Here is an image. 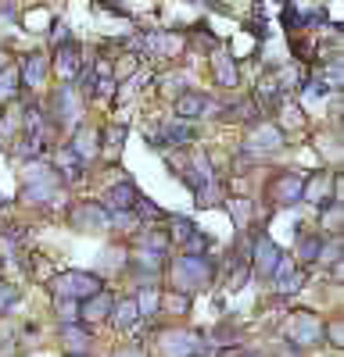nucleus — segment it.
Masks as SVG:
<instances>
[{
  "mask_svg": "<svg viewBox=\"0 0 344 357\" xmlns=\"http://www.w3.org/2000/svg\"><path fill=\"white\" fill-rule=\"evenodd\" d=\"M126 268H129V275H136L140 282H155V279L165 272V254L136 247V254L126 261Z\"/></svg>",
  "mask_w": 344,
  "mask_h": 357,
  "instance_id": "f3484780",
  "label": "nucleus"
},
{
  "mask_svg": "<svg viewBox=\"0 0 344 357\" xmlns=\"http://www.w3.org/2000/svg\"><path fill=\"white\" fill-rule=\"evenodd\" d=\"M212 75H215V86H222V89H237V86H241V68H237V57L229 54L222 43L212 50Z\"/></svg>",
  "mask_w": 344,
  "mask_h": 357,
  "instance_id": "aec40b11",
  "label": "nucleus"
},
{
  "mask_svg": "<svg viewBox=\"0 0 344 357\" xmlns=\"http://www.w3.org/2000/svg\"><path fill=\"white\" fill-rule=\"evenodd\" d=\"M108 318H111V325H115L119 333H129V329H136V321H140L136 301H133V296H122V301H115Z\"/></svg>",
  "mask_w": 344,
  "mask_h": 357,
  "instance_id": "a878e982",
  "label": "nucleus"
},
{
  "mask_svg": "<svg viewBox=\"0 0 344 357\" xmlns=\"http://www.w3.org/2000/svg\"><path fill=\"white\" fill-rule=\"evenodd\" d=\"M111 304H115V296L108 289H97L90 296H83V301H79V321H90V325L104 321L111 314Z\"/></svg>",
  "mask_w": 344,
  "mask_h": 357,
  "instance_id": "4be33fe9",
  "label": "nucleus"
},
{
  "mask_svg": "<svg viewBox=\"0 0 344 357\" xmlns=\"http://www.w3.org/2000/svg\"><path fill=\"white\" fill-rule=\"evenodd\" d=\"M133 243L136 247H143V250H158V254H169V232H162V229H148V225H136L133 229Z\"/></svg>",
  "mask_w": 344,
  "mask_h": 357,
  "instance_id": "bb28decb",
  "label": "nucleus"
},
{
  "mask_svg": "<svg viewBox=\"0 0 344 357\" xmlns=\"http://www.w3.org/2000/svg\"><path fill=\"white\" fill-rule=\"evenodd\" d=\"M287 343L298 350H315L323 347V318L312 311H294L287 321Z\"/></svg>",
  "mask_w": 344,
  "mask_h": 357,
  "instance_id": "6e6552de",
  "label": "nucleus"
},
{
  "mask_svg": "<svg viewBox=\"0 0 344 357\" xmlns=\"http://www.w3.org/2000/svg\"><path fill=\"white\" fill-rule=\"evenodd\" d=\"M165 222L172 225V232H169V240H180V243H183L187 236H190V232L197 229V225H194V218H187V215H169Z\"/></svg>",
  "mask_w": 344,
  "mask_h": 357,
  "instance_id": "72a5a7b5",
  "label": "nucleus"
},
{
  "mask_svg": "<svg viewBox=\"0 0 344 357\" xmlns=\"http://www.w3.org/2000/svg\"><path fill=\"white\" fill-rule=\"evenodd\" d=\"M111 357H148V354H143L140 347H126V350H115Z\"/></svg>",
  "mask_w": 344,
  "mask_h": 357,
  "instance_id": "c03bdc74",
  "label": "nucleus"
},
{
  "mask_svg": "<svg viewBox=\"0 0 344 357\" xmlns=\"http://www.w3.org/2000/svg\"><path fill=\"white\" fill-rule=\"evenodd\" d=\"M18 350H22L18 329L8 321H0V357H18Z\"/></svg>",
  "mask_w": 344,
  "mask_h": 357,
  "instance_id": "473e14b6",
  "label": "nucleus"
},
{
  "mask_svg": "<svg viewBox=\"0 0 344 357\" xmlns=\"http://www.w3.org/2000/svg\"><path fill=\"white\" fill-rule=\"evenodd\" d=\"M234 357H266V354H262V350H237Z\"/></svg>",
  "mask_w": 344,
  "mask_h": 357,
  "instance_id": "de8ad7c7",
  "label": "nucleus"
},
{
  "mask_svg": "<svg viewBox=\"0 0 344 357\" xmlns=\"http://www.w3.org/2000/svg\"><path fill=\"white\" fill-rule=\"evenodd\" d=\"M298 93H301L305 104H323V100L334 93V86H330L320 72H315V75H305V82L298 86Z\"/></svg>",
  "mask_w": 344,
  "mask_h": 357,
  "instance_id": "c85d7f7f",
  "label": "nucleus"
},
{
  "mask_svg": "<svg viewBox=\"0 0 344 357\" xmlns=\"http://www.w3.org/2000/svg\"><path fill=\"white\" fill-rule=\"evenodd\" d=\"M65 190H69V183L50 161L36 158L33 165H25V172H22V200L25 204L40 207V211H50V207L65 204Z\"/></svg>",
  "mask_w": 344,
  "mask_h": 357,
  "instance_id": "f257e3e1",
  "label": "nucleus"
},
{
  "mask_svg": "<svg viewBox=\"0 0 344 357\" xmlns=\"http://www.w3.org/2000/svg\"><path fill=\"white\" fill-rule=\"evenodd\" d=\"M323 340L334 347V350H341L344 347V333H341V318H330V321H323Z\"/></svg>",
  "mask_w": 344,
  "mask_h": 357,
  "instance_id": "58836bf2",
  "label": "nucleus"
},
{
  "mask_svg": "<svg viewBox=\"0 0 344 357\" xmlns=\"http://www.w3.org/2000/svg\"><path fill=\"white\" fill-rule=\"evenodd\" d=\"M69 357H86V354H69Z\"/></svg>",
  "mask_w": 344,
  "mask_h": 357,
  "instance_id": "09e8293b",
  "label": "nucleus"
},
{
  "mask_svg": "<svg viewBox=\"0 0 344 357\" xmlns=\"http://www.w3.org/2000/svg\"><path fill=\"white\" fill-rule=\"evenodd\" d=\"M101 8H108V11H115V15H126V8L119 4V0H97Z\"/></svg>",
  "mask_w": 344,
  "mask_h": 357,
  "instance_id": "a18cd8bd",
  "label": "nucleus"
},
{
  "mask_svg": "<svg viewBox=\"0 0 344 357\" xmlns=\"http://www.w3.org/2000/svg\"><path fill=\"white\" fill-rule=\"evenodd\" d=\"M158 314H190V293H180V289H162V307Z\"/></svg>",
  "mask_w": 344,
  "mask_h": 357,
  "instance_id": "2f4dec72",
  "label": "nucleus"
},
{
  "mask_svg": "<svg viewBox=\"0 0 344 357\" xmlns=\"http://www.w3.org/2000/svg\"><path fill=\"white\" fill-rule=\"evenodd\" d=\"M180 175H183V183L190 186V193H194V204H197V207H215V204L222 200L219 183H215L212 158H208L205 151H194V154H190V161L180 168Z\"/></svg>",
  "mask_w": 344,
  "mask_h": 357,
  "instance_id": "7ed1b4c3",
  "label": "nucleus"
},
{
  "mask_svg": "<svg viewBox=\"0 0 344 357\" xmlns=\"http://www.w3.org/2000/svg\"><path fill=\"white\" fill-rule=\"evenodd\" d=\"M54 311H57V321H62V325L79 321V304H76V301H65V296H54Z\"/></svg>",
  "mask_w": 344,
  "mask_h": 357,
  "instance_id": "e433bc0d",
  "label": "nucleus"
},
{
  "mask_svg": "<svg viewBox=\"0 0 344 357\" xmlns=\"http://www.w3.org/2000/svg\"><path fill=\"white\" fill-rule=\"evenodd\" d=\"M83 47L69 36V40H62L57 43V50H54V72L62 75V79H69V82H76V75H79V68H83Z\"/></svg>",
  "mask_w": 344,
  "mask_h": 357,
  "instance_id": "a211bd4d",
  "label": "nucleus"
},
{
  "mask_svg": "<svg viewBox=\"0 0 344 357\" xmlns=\"http://www.w3.org/2000/svg\"><path fill=\"white\" fill-rule=\"evenodd\" d=\"M334 193H341L337 172H308L305 175V183H301V200L305 204H320V200H327Z\"/></svg>",
  "mask_w": 344,
  "mask_h": 357,
  "instance_id": "2eb2a0df",
  "label": "nucleus"
},
{
  "mask_svg": "<svg viewBox=\"0 0 344 357\" xmlns=\"http://www.w3.org/2000/svg\"><path fill=\"white\" fill-rule=\"evenodd\" d=\"M0 15H4V18H18V11H15L11 0H4V4H0Z\"/></svg>",
  "mask_w": 344,
  "mask_h": 357,
  "instance_id": "49530a36",
  "label": "nucleus"
},
{
  "mask_svg": "<svg viewBox=\"0 0 344 357\" xmlns=\"http://www.w3.org/2000/svg\"><path fill=\"white\" fill-rule=\"evenodd\" d=\"M136 301V311L143 321H155L158 318V307H162V286L158 282H140V293L133 296Z\"/></svg>",
  "mask_w": 344,
  "mask_h": 357,
  "instance_id": "393cba45",
  "label": "nucleus"
},
{
  "mask_svg": "<svg viewBox=\"0 0 344 357\" xmlns=\"http://www.w3.org/2000/svg\"><path fill=\"white\" fill-rule=\"evenodd\" d=\"M47 75H50V57H47V54L33 50V54L22 57V65H18L22 89H40V86H47Z\"/></svg>",
  "mask_w": 344,
  "mask_h": 357,
  "instance_id": "6ab92c4d",
  "label": "nucleus"
},
{
  "mask_svg": "<svg viewBox=\"0 0 344 357\" xmlns=\"http://www.w3.org/2000/svg\"><path fill=\"white\" fill-rule=\"evenodd\" d=\"M269 282H273L276 296H294V293L305 286V264H298L294 257L280 254V261H276V268H273Z\"/></svg>",
  "mask_w": 344,
  "mask_h": 357,
  "instance_id": "f8f14e48",
  "label": "nucleus"
},
{
  "mask_svg": "<svg viewBox=\"0 0 344 357\" xmlns=\"http://www.w3.org/2000/svg\"><path fill=\"white\" fill-rule=\"evenodd\" d=\"M320 250H323V232H298V243H294L298 264H315Z\"/></svg>",
  "mask_w": 344,
  "mask_h": 357,
  "instance_id": "cd10ccee",
  "label": "nucleus"
},
{
  "mask_svg": "<svg viewBox=\"0 0 344 357\" xmlns=\"http://www.w3.org/2000/svg\"><path fill=\"white\" fill-rule=\"evenodd\" d=\"M258 114H262V111H258V104H255V100L219 104V118H226V122H255Z\"/></svg>",
  "mask_w": 344,
  "mask_h": 357,
  "instance_id": "c756f323",
  "label": "nucleus"
},
{
  "mask_svg": "<svg viewBox=\"0 0 344 357\" xmlns=\"http://www.w3.org/2000/svg\"><path fill=\"white\" fill-rule=\"evenodd\" d=\"M47 111V118H50V126L57 129V132H72L79 122H83V93L76 89V82H69V79H62V86L50 93V104L43 107Z\"/></svg>",
  "mask_w": 344,
  "mask_h": 357,
  "instance_id": "20e7f679",
  "label": "nucleus"
},
{
  "mask_svg": "<svg viewBox=\"0 0 344 357\" xmlns=\"http://www.w3.org/2000/svg\"><path fill=\"white\" fill-rule=\"evenodd\" d=\"M101 139H108V143H104L108 151H119V146L126 143V126H108V129H101Z\"/></svg>",
  "mask_w": 344,
  "mask_h": 357,
  "instance_id": "ea45409f",
  "label": "nucleus"
},
{
  "mask_svg": "<svg viewBox=\"0 0 344 357\" xmlns=\"http://www.w3.org/2000/svg\"><path fill=\"white\" fill-rule=\"evenodd\" d=\"M18 301V286H11V282H0V314H4L11 304Z\"/></svg>",
  "mask_w": 344,
  "mask_h": 357,
  "instance_id": "79ce46f5",
  "label": "nucleus"
},
{
  "mask_svg": "<svg viewBox=\"0 0 344 357\" xmlns=\"http://www.w3.org/2000/svg\"><path fill=\"white\" fill-rule=\"evenodd\" d=\"M287 146V132L276 126V122H251V132L244 136V143H241V154L244 158H251V161H266V158H273V154H280Z\"/></svg>",
  "mask_w": 344,
  "mask_h": 357,
  "instance_id": "39448f33",
  "label": "nucleus"
},
{
  "mask_svg": "<svg viewBox=\"0 0 344 357\" xmlns=\"http://www.w3.org/2000/svg\"><path fill=\"white\" fill-rule=\"evenodd\" d=\"M18 93H22V79H18V68L0 65V107H8L11 100H18Z\"/></svg>",
  "mask_w": 344,
  "mask_h": 357,
  "instance_id": "7c9ffc66",
  "label": "nucleus"
},
{
  "mask_svg": "<svg viewBox=\"0 0 344 357\" xmlns=\"http://www.w3.org/2000/svg\"><path fill=\"white\" fill-rule=\"evenodd\" d=\"M301 183H305V172L298 168H280L266 178V197L269 207H291L301 204Z\"/></svg>",
  "mask_w": 344,
  "mask_h": 357,
  "instance_id": "0eeeda50",
  "label": "nucleus"
},
{
  "mask_svg": "<svg viewBox=\"0 0 344 357\" xmlns=\"http://www.w3.org/2000/svg\"><path fill=\"white\" fill-rule=\"evenodd\" d=\"M283 100H287V93H283V86L276 82V75L269 68L262 79H258V86H255V104H258V111H276Z\"/></svg>",
  "mask_w": 344,
  "mask_h": 357,
  "instance_id": "5701e85b",
  "label": "nucleus"
},
{
  "mask_svg": "<svg viewBox=\"0 0 344 357\" xmlns=\"http://www.w3.org/2000/svg\"><path fill=\"white\" fill-rule=\"evenodd\" d=\"M283 25L291 29V33H298V29H305V18H301V11L287 4V8H283Z\"/></svg>",
  "mask_w": 344,
  "mask_h": 357,
  "instance_id": "37998d69",
  "label": "nucleus"
},
{
  "mask_svg": "<svg viewBox=\"0 0 344 357\" xmlns=\"http://www.w3.org/2000/svg\"><path fill=\"white\" fill-rule=\"evenodd\" d=\"M54 18H50V11L47 8H36V11H29V15H22V25L29 29V33H47L43 25H50Z\"/></svg>",
  "mask_w": 344,
  "mask_h": 357,
  "instance_id": "f704fd0d",
  "label": "nucleus"
},
{
  "mask_svg": "<svg viewBox=\"0 0 344 357\" xmlns=\"http://www.w3.org/2000/svg\"><path fill=\"white\" fill-rule=\"evenodd\" d=\"M69 225L79 232H104L108 229V207L101 200H79L69 211Z\"/></svg>",
  "mask_w": 344,
  "mask_h": 357,
  "instance_id": "ddd939ff",
  "label": "nucleus"
},
{
  "mask_svg": "<svg viewBox=\"0 0 344 357\" xmlns=\"http://www.w3.org/2000/svg\"><path fill=\"white\" fill-rule=\"evenodd\" d=\"M140 200V190H136V183L133 178H122V183H115L108 193H104V207L108 211H133V204Z\"/></svg>",
  "mask_w": 344,
  "mask_h": 357,
  "instance_id": "b1692460",
  "label": "nucleus"
},
{
  "mask_svg": "<svg viewBox=\"0 0 344 357\" xmlns=\"http://www.w3.org/2000/svg\"><path fill=\"white\" fill-rule=\"evenodd\" d=\"M212 343H229L234 350H241V329H234V325H215V329L208 333Z\"/></svg>",
  "mask_w": 344,
  "mask_h": 357,
  "instance_id": "c9c22d12",
  "label": "nucleus"
},
{
  "mask_svg": "<svg viewBox=\"0 0 344 357\" xmlns=\"http://www.w3.org/2000/svg\"><path fill=\"white\" fill-rule=\"evenodd\" d=\"M165 272H169V286L172 289H180V293H201V289H212L215 282V257L208 250H183L180 257H172L165 264Z\"/></svg>",
  "mask_w": 344,
  "mask_h": 357,
  "instance_id": "f03ea898",
  "label": "nucleus"
},
{
  "mask_svg": "<svg viewBox=\"0 0 344 357\" xmlns=\"http://www.w3.org/2000/svg\"><path fill=\"white\" fill-rule=\"evenodd\" d=\"M62 343L69 354H90L94 350V325L90 321H69L62 325Z\"/></svg>",
  "mask_w": 344,
  "mask_h": 357,
  "instance_id": "412c9836",
  "label": "nucleus"
},
{
  "mask_svg": "<svg viewBox=\"0 0 344 357\" xmlns=\"http://www.w3.org/2000/svg\"><path fill=\"white\" fill-rule=\"evenodd\" d=\"M155 340H158L162 357H190L197 350H208V343H201V336L187 329H162Z\"/></svg>",
  "mask_w": 344,
  "mask_h": 357,
  "instance_id": "9b49d317",
  "label": "nucleus"
},
{
  "mask_svg": "<svg viewBox=\"0 0 344 357\" xmlns=\"http://www.w3.org/2000/svg\"><path fill=\"white\" fill-rule=\"evenodd\" d=\"M158 82H165V93L176 100L183 89H187V79H183V72H172V75H165V79H158Z\"/></svg>",
  "mask_w": 344,
  "mask_h": 357,
  "instance_id": "a19ab883",
  "label": "nucleus"
},
{
  "mask_svg": "<svg viewBox=\"0 0 344 357\" xmlns=\"http://www.w3.org/2000/svg\"><path fill=\"white\" fill-rule=\"evenodd\" d=\"M197 139V129L183 118H165L162 126L148 129V146L151 151H172V146H187Z\"/></svg>",
  "mask_w": 344,
  "mask_h": 357,
  "instance_id": "1a4fd4ad",
  "label": "nucleus"
},
{
  "mask_svg": "<svg viewBox=\"0 0 344 357\" xmlns=\"http://www.w3.org/2000/svg\"><path fill=\"white\" fill-rule=\"evenodd\" d=\"M172 107H176V118H183V122H197V118L219 114V100H212L208 93H201V89H183V93L172 100Z\"/></svg>",
  "mask_w": 344,
  "mask_h": 357,
  "instance_id": "4468645a",
  "label": "nucleus"
},
{
  "mask_svg": "<svg viewBox=\"0 0 344 357\" xmlns=\"http://www.w3.org/2000/svg\"><path fill=\"white\" fill-rule=\"evenodd\" d=\"M180 247H183V250H194V254H201V250H212V236H205L201 229H194V232L187 236V240H183Z\"/></svg>",
  "mask_w": 344,
  "mask_h": 357,
  "instance_id": "4c0bfd02",
  "label": "nucleus"
},
{
  "mask_svg": "<svg viewBox=\"0 0 344 357\" xmlns=\"http://www.w3.org/2000/svg\"><path fill=\"white\" fill-rule=\"evenodd\" d=\"M280 254H283V250L273 243V236L255 232V236H251V250H248L251 275H255V279H262V282H269V275H273V268H276Z\"/></svg>",
  "mask_w": 344,
  "mask_h": 357,
  "instance_id": "9d476101",
  "label": "nucleus"
},
{
  "mask_svg": "<svg viewBox=\"0 0 344 357\" xmlns=\"http://www.w3.org/2000/svg\"><path fill=\"white\" fill-rule=\"evenodd\" d=\"M65 146H69V151H72L83 165H94V158L101 154V129L79 122V126L72 129V139H69Z\"/></svg>",
  "mask_w": 344,
  "mask_h": 357,
  "instance_id": "dca6fc26",
  "label": "nucleus"
},
{
  "mask_svg": "<svg viewBox=\"0 0 344 357\" xmlns=\"http://www.w3.org/2000/svg\"><path fill=\"white\" fill-rule=\"evenodd\" d=\"M97 289H104V279L97 272H79V268H69V272L50 275V293L65 296V301H83V296H90Z\"/></svg>",
  "mask_w": 344,
  "mask_h": 357,
  "instance_id": "423d86ee",
  "label": "nucleus"
}]
</instances>
